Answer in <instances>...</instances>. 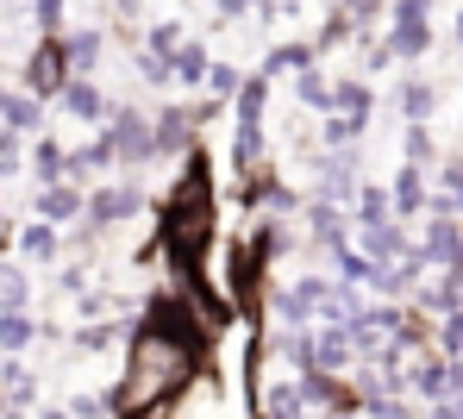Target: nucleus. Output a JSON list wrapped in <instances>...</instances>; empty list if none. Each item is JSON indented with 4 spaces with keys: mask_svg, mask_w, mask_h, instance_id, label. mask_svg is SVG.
<instances>
[{
    "mask_svg": "<svg viewBox=\"0 0 463 419\" xmlns=\"http://www.w3.org/2000/svg\"><path fill=\"white\" fill-rule=\"evenodd\" d=\"M194 363H201V344L169 338L163 326L138 320V326H132V357H126V376L107 388V407H113L119 419L156 414L169 395H182V388L194 382Z\"/></svg>",
    "mask_w": 463,
    "mask_h": 419,
    "instance_id": "1",
    "label": "nucleus"
},
{
    "mask_svg": "<svg viewBox=\"0 0 463 419\" xmlns=\"http://www.w3.org/2000/svg\"><path fill=\"white\" fill-rule=\"evenodd\" d=\"M138 207H145L138 188H94V194H81V219H88V232H113V226H126Z\"/></svg>",
    "mask_w": 463,
    "mask_h": 419,
    "instance_id": "2",
    "label": "nucleus"
},
{
    "mask_svg": "<svg viewBox=\"0 0 463 419\" xmlns=\"http://www.w3.org/2000/svg\"><path fill=\"white\" fill-rule=\"evenodd\" d=\"M107 144H113V163H151V157H156L151 119H138V113H113V126H107Z\"/></svg>",
    "mask_w": 463,
    "mask_h": 419,
    "instance_id": "3",
    "label": "nucleus"
},
{
    "mask_svg": "<svg viewBox=\"0 0 463 419\" xmlns=\"http://www.w3.org/2000/svg\"><path fill=\"white\" fill-rule=\"evenodd\" d=\"M38 219H44V226H70V219H81V188L76 182L38 188Z\"/></svg>",
    "mask_w": 463,
    "mask_h": 419,
    "instance_id": "4",
    "label": "nucleus"
},
{
    "mask_svg": "<svg viewBox=\"0 0 463 419\" xmlns=\"http://www.w3.org/2000/svg\"><path fill=\"white\" fill-rule=\"evenodd\" d=\"M0 401H6V407H19V414L38 401V376H32V363H19V357H6V363H0Z\"/></svg>",
    "mask_w": 463,
    "mask_h": 419,
    "instance_id": "5",
    "label": "nucleus"
},
{
    "mask_svg": "<svg viewBox=\"0 0 463 419\" xmlns=\"http://www.w3.org/2000/svg\"><path fill=\"white\" fill-rule=\"evenodd\" d=\"M63 82H70V57H63V44H44L32 57V94H63Z\"/></svg>",
    "mask_w": 463,
    "mask_h": 419,
    "instance_id": "6",
    "label": "nucleus"
},
{
    "mask_svg": "<svg viewBox=\"0 0 463 419\" xmlns=\"http://www.w3.org/2000/svg\"><path fill=\"white\" fill-rule=\"evenodd\" d=\"M188 138H194V113H182V107H163L151 126V144L156 151H188Z\"/></svg>",
    "mask_w": 463,
    "mask_h": 419,
    "instance_id": "7",
    "label": "nucleus"
},
{
    "mask_svg": "<svg viewBox=\"0 0 463 419\" xmlns=\"http://www.w3.org/2000/svg\"><path fill=\"white\" fill-rule=\"evenodd\" d=\"M32 175L51 188V182H70V151L57 144V138H38L32 144Z\"/></svg>",
    "mask_w": 463,
    "mask_h": 419,
    "instance_id": "8",
    "label": "nucleus"
},
{
    "mask_svg": "<svg viewBox=\"0 0 463 419\" xmlns=\"http://www.w3.org/2000/svg\"><path fill=\"white\" fill-rule=\"evenodd\" d=\"M263 419H307L301 382H269V388H263Z\"/></svg>",
    "mask_w": 463,
    "mask_h": 419,
    "instance_id": "9",
    "label": "nucleus"
},
{
    "mask_svg": "<svg viewBox=\"0 0 463 419\" xmlns=\"http://www.w3.org/2000/svg\"><path fill=\"white\" fill-rule=\"evenodd\" d=\"M38 344V320L32 313H0V350L6 357H25Z\"/></svg>",
    "mask_w": 463,
    "mask_h": 419,
    "instance_id": "10",
    "label": "nucleus"
},
{
    "mask_svg": "<svg viewBox=\"0 0 463 419\" xmlns=\"http://www.w3.org/2000/svg\"><path fill=\"white\" fill-rule=\"evenodd\" d=\"M0 126H6V132H38V126H44V113H38V94H6V107H0Z\"/></svg>",
    "mask_w": 463,
    "mask_h": 419,
    "instance_id": "11",
    "label": "nucleus"
},
{
    "mask_svg": "<svg viewBox=\"0 0 463 419\" xmlns=\"http://www.w3.org/2000/svg\"><path fill=\"white\" fill-rule=\"evenodd\" d=\"M19 251L32 256V263H57L63 238H57V226H44V219H38V226H25V232H19Z\"/></svg>",
    "mask_w": 463,
    "mask_h": 419,
    "instance_id": "12",
    "label": "nucleus"
},
{
    "mask_svg": "<svg viewBox=\"0 0 463 419\" xmlns=\"http://www.w3.org/2000/svg\"><path fill=\"white\" fill-rule=\"evenodd\" d=\"M25 301H32V282H25V269H0V313H25Z\"/></svg>",
    "mask_w": 463,
    "mask_h": 419,
    "instance_id": "13",
    "label": "nucleus"
},
{
    "mask_svg": "<svg viewBox=\"0 0 463 419\" xmlns=\"http://www.w3.org/2000/svg\"><path fill=\"white\" fill-rule=\"evenodd\" d=\"M169 76H175V82H207V51H194V44H175V57H169Z\"/></svg>",
    "mask_w": 463,
    "mask_h": 419,
    "instance_id": "14",
    "label": "nucleus"
},
{
    "mask_svg": "<svg viewBox=\"0 0 463 419\" xmlns=\"http://www.w3.org/2000/svg\"><path fill=\"white\" fill-rule=\"evenodd\" d=\"M319 188H326L332 200H351V194H357V182H351V163H345V157L319 163Z\"/></svg>",
    "mask_w": 463,
    "mask_h": 419,
    "instance_id": "15",
    "label": "nucleus"
},
{
    "mask_svg": "<svg viewBox=\"0 0 463 419\" xmlns=\"http://www.w3.org/2000/svg\"><path fill=\"white\" fill-rule=\"evenodd\" d=\"M63 107L81 113V119H100V113H107V107H100V94H94V82H63Z\"/></svg>",
    "mask_w": 463,
    "mask_h": 419,
    "instance_id": "16",
    "label": "nucleus"
},
{
    "mask_svg": "<svg viewBox=\"0 0 463 419\" xmlns=\"http://www.w3.org/2000/svg\"><path fill=\"white\" fill-rule=\"evenodd\" d=\"M307 232L326 238V245H345V238H338V207H332V200H313L307 207Z\"/></svg>",
    "mask_w": 463,
    "mask_h": 419,
    "instance_id": "17",
    "label": "nucleus"
},
{
    "mask_svg": "<svg viewBox=\"0 0 463 419\" xmlns=\"http://www.w3.org/2000/svg\"><path fill=\"white\" fill-rule=\"evenodd\" d=\"M338 282H376V263L351 245H338Z\"/></svg>",
    "mask_w": 463,
    "mask_h": 419,
    "instance_id": "18",
    "label": "nucleus"
},
{
    "mask_svg": "<svg viewBox=\"0 0 463 419\" xmlns=\"http://www.w3.org/2000/svg\"><path fill=\"white\" fill-rule=\"evenodd\" d=\"M76 344L81 350H107V344H119V320H88L76 332Z\"/></svg>",
    "mask_w": 463,
    "mask_h": 419,
    "instance_id": "19",
    "label": "nucleus"
},
{
    "mask_svg": "<svg viewBox=\"0 0 463 419\" xmlns=\"http://www.w3.org/2000/svg\"><path fill=\"white\" fill-rule=\"evenodd\" d=\"M63 57H70V70H94V57H100V38H94V32H76V38L63 44Z\"/></svg>",
    "mask_w": 463,
    "mask_h": 419,
    "instance_id": "20",
    "label": "nucleus"
},
{
    "mask_svg": "<svg viewBox=\"0 0 463 419\" xmlns=\"http://www.w3.org/2000/svg\"><path fill=\"white\" fill-rule=\"evenodd\" d=\"M357 226H364V232H370V226H388V200L376 194V188L357 194Z\"/></svg>",
    "mask_w": 463,
    "mask_h": 419,
    "instance_id": "21",
    "label": "nucleus"
},
{
    "mask_svg": "<svg viewBox=\"0 0 463 419\" xmlns=\"http://www.w3.org/2000/svg\"><path fill=\"white\" fill-rule=\"evenodd\" d=\"M113 414V407H107V388H100V395H76V401H70V419H107Z\"/></svg>",
    "mask_w": 463,
    "mask_h": 419,
    "instance_id": "22",
    "label": "nucleus"
},
{
    "mask_svg": "<svg viewBox=\"0 0 463 419\" xmlns=\"http://www.w3.org/2000/svg\"><path fill=\"white\" fill-rule=\"evenodd\" d=\"M207 82H213V94L226 100V94H238V70H226V63H207Z\"/></svg>",
    "mask_w": 463,
    "mask_h": 419,
    "instance_id": "23",
    "label": "nucleus"
},
{
    "mask_svg": "<svg viewBox=\"0 0 463 419\" xmlns=\"http://www.w3.org/2000/svg\"><path fill=\"white\" fill-rule=\"evenodd\" d=\"M394 200H401V207H420V175H413V169L394 182Z\"/></svg>",
    "mask_w": 463,
    "mask_h": 419,
    "instance_id": "24",
    "label": "nucleus"
},
{
    "mask_svg": "<svg viewBox=\"0 0 463 419\" xmlns=\"http://www.w3.org/2000/svg\"><path fill=\"white\" fill-rule=\"evenodd\" d=\"M370 251H376V256H394V251H401V238H394L388 226H370Z\"/></svg>",
    "mask_w": 463,
    "mask_h": 419,
    "instance_id": "25",
    "label": "nucleus"
},
{
    "mask_svg": "<svg viewBox=\"0 0 463 419\" xmlns=\"http://www.w3.org/2000/svg\"><path fill=\"white\" fill-rule=\"evenodd\" d=\"M57 288L63 294H88V269H57Z\"/></svg>",
    "mask_w": 463,
    "mask_h": 419,
    "instance_id": "26",
    "label": "nucleus"
},
{
    "mask_svg": "<svg viewBox=\"0 0 463 419\" xmlns=\"http://www.w3.org/2000/svg\"><path fill=\"white\" fill-rule=\"evenodd\" d=\"M301 94H307L313 107H332V88L319 82V76H301Z\"/></svg>",
    "mask_w": 463,
    "mask_h": 419,
    "instance_id": "27",
    "label": "nucleus"
},
{
    "mask_svg": "<svg viewBox=\"0 0 463 419\" xmlns=\"http://www.w3.org/2000/svg\"><path fill=\"white\" fill-rule=\"evenodd\" d=\"M57 19H63V0H38V25L57 32Z\"/></svg>",
    "mask_w": 463,
    "mask_h": 419,
    "instance_id": "28",
    "label": "nucleus"
},
{
    "mask_svg": "<svg viewBox=\"0 0 463 419\" xmlns=\"http://www.w3.org/2000/svg\"><path fill=\"white\" fill-rule=\"evenodd\" d=\"M295 63H307V51H295V44H288V51H276V57H269V70H295Z\"/></svg>",
    "mask_w": 463,
    "mask_h": 419,
    "instance_id": "29",
    "label": "nucleus"
},
{
    "mask_svg": "<svg viewBox=\"0 0 463 419\" xmlns=\"http://www.w3.org/2000/svg\"><path fill=\"white\" fill-rule=\"evenodd\" d=\"M370 419H401V407H388V401H370Z\"/></svg>",
    "mask_w": 463,
    "mask_h": 419,
    "instance_id": "30",
    "label": "nucleus"
},
{
    "mask_svg": "<svg viewBox=\"0 0 463 419\" xmlns=\"http://www.w3.org/2000/svg\"><path fill=\"white\" fill-rule=\"evenodd\" d=\"M13 245V219H6V207H0V251Z\"/></svg>",
    "mask_w": 463,
    "mask_h": 419,
    "instance_id": "31",
    "label": "nucleus"
},
{
    "mask_svg": "<svg viewBox=\"0 0 463 419\" xmlns=\"http://www.w3.org/2000/svg\"><path fill=\"white\" fill-rule=\"evenodd\" d=\"M32 419H70V407H44V414H32Z\"/></svg>",
    "mask_w": 463,
    "mask_h": 419,
    "instance_id": "32",
    "label": "nucleus"
},
{
    "mask_svg": "<svg viewBox=\"0 0 463 419\" xmlns=\"http://www.w3.org/2000/svg\"><path fill=\"white\" fill-rule=\"evenodd\" d=\"M220 6H226V13H244V6H250V0H220Z\"/></svg>",
    "mask_w": 463,
    "mask_h": 419,
    "instance_id": "33",
    "label": "nucleus"
},
{
    "mask_svg": "<svg viewBox=\"0 0 463 419\" xmlns=\"http://www.w3.org/2000/svg\"><path fill=\"white\" fill-rule=\"evenodd\" d=\"M0 107H6V94H0Z\"/></svg>",
    "mask_w": 463,
    "mask_h": 419,
    "instance_id": "34",
    "label": "nucleus"
}]
</instances>
